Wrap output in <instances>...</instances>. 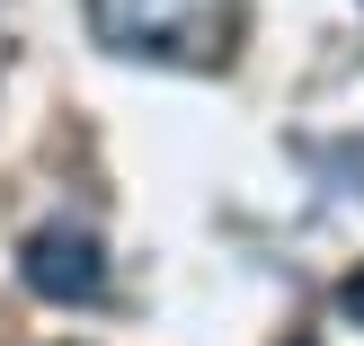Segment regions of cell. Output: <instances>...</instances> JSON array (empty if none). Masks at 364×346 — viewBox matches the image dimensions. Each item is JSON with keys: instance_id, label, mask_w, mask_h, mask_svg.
I'll return each instance as SVG.
<instances>
[{"instance_id": "cell-3", "label": "cell", "mask_w": 364, "mask_h": 346, "mask_svg": "<svg viewBox=\"0 0 364 346\" xmlns=\"http://www.w3.org/2000/svg\"><path fill=\"white\" fill-rule=\"evenodd\" d=\"M338 311H347V320H355V329H364V266H355V276H347V284H338Z\"/></svg>"}, {"instance_id": "cell-2", "label": "cell", "mask_w": 364, "mask_h": 346, "mask_svg": "<svg viewBox=\"0 0 364 346\" xmlns=\"http://www.w3.org/2000/svg\"><path fill=\"white\" fill-rule=\"evenodd\" d=\"M18 276H27V293L71 302V311L107 293V258H98V240H89L80 222H45V231H27V249H18Z\"/></svg>"}, {"instance_id": "cell-1", "label": "cell", "mask_w": 364, "mask_h": 346, "mask_svg": "<svg viewBox=\"0 0 364 346\" xmlns=\"http://www.w3.org/2000/svg\"><path fill=\"white\" fill-rule=\"evenodd\" d=\"M89 36H98L107 53L213 71V63H231L240 0H89Z\"/></svg>"}]
</instances>
